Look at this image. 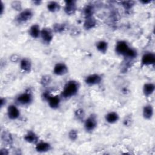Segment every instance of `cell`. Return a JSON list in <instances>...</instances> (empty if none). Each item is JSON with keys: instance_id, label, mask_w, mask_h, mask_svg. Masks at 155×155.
<instances>
[{"instance_id": "cell-20", "label": "cell", "mask_w": 155, "mask_h": 155, "mask_svg": "<svg viewBox=\"0 0 155 155\" xmlns=\"http://www.w3.org/2000/svg\"><path fill=\"white\" fill-rule=\"evenodd\" d=\"M119 115L117 113L111 111L105 116V120L109 124H114L119 120Z\"/></svg>"}, {"instance_id": "cell-5", "label": "cell", "mask_w": 155, "mask_h": 155, "mask_svg": "<svg viewBox=\"0 0 155 155\" xmlns=\"http://www.w3.org/2000/svg\"><path fill=\"white\" fill-rule=\"evenodd\" d=\"M97 126V120L95 116L91 114L85 121L84 127L87 131H93Z\"/></svg>"}, {"instance_id": "cell-23", "label": "cell", "mask_w": 155, "mask_h": 155, "mask_svg": "<svg viewBox=\"0 0 155 155\" xmlns=\"http://www.w3.org/2000/svg\"><path fill=\"white\" fill-rule=\"evenodd\" d=\"M93 13H94V8L91 5H87L84 8V14L85 15V18L92 16Z\"/></svg>"}, {"instance_id": "cell-19", "label": "cell", "mask_w": 155, "mask_h": 155, "mask_svg": "<svg viewBox=\"0 0 155 155\" xmlns=\"http://www.w3.org/2000/svg\"><path fill=\"white\" fill-rule=\"evenodd\" d=\"M96 24V20L92 16L85 18L84 23V27L86 30H90L93 28Z\"/></svg>"}, {"instance_id": "cell-17", "label": "cell", "mask_w": 155, "mask_h": 155, "mask_svg": "<svg viewBox=\"0 0 155 155\" xmlns=\"http://www.w3.org/2000/svg\"><path fill=\"white\" fill-rule=\"evenodd\" d=\"M143 116L145 119H151L153 116V108L151 105L144 106L142 111Z\"/></svg>"}, {"instance_id": "cell-30", "label": "cell", "mask_w": 155, "mask_h": 155, "mask_svg": "<svg viewBox=\"0 0 155 155\" xmlns=\"http://www.w3.org/2000/svg\"><path fill=\"white\" fill-rule=\"evenodd\" d=\"M75 116L78 117V119H83L84 116V111L82 109H78L75 111Z\"/></svg>"}, {"instance_id": "cell-33", "label": "cell", "mask_w": 155, "mask_h": 155, "mask_svg": "<svg viewBox=\"0 0 155 155\" xmlns=\"http://www.w3.org/2000/svg\"><path fill=\"white\" fill-rule=\"evenodd\" d=\"M151 1H141L142 3L143 4H147V3H148V2H150Z\"/></svg>"}, {"instance_id": "cell-14", "label": "cell", "mask_w": 155, "mask_h": 155, "mask_svg": "<svg viewBox=\"0 0 155 155\" xmlns=\"http://www.w3.org/2000/svg\"><path fill=\"white\" fill-rule=\"evenodd\" d=\"M35 149L39 153H45L51 149V145L48 142H40L36 143Z\"/></svg>"}, {"instance_id": "cell-22", "label": "cell", "mask_w": 155, "mask_h": 155, "mask_svg": "<svg viewBox=\"0 0 155 155\" xmlns=\"http://www.w3.org/2000/svg\"><path fill=\"white\" fill-rule=\"evenodd\" d=\"M97 50L102 53H105L108 49V43L104 41H100L96 44Z\"/></svg>"}, {"instance_id": "cell-9", "label": "cell", "mask_w": 155, "mask_h": 155, "mask_svg": "<svg viewBox=\"0 0 155 155\" xmlns=\"http://www.w3.org/2000/svg\"><path fill=\"white\" fill-rule=\"evenodd\" d=\"M68 72V68L64 63H58L53 68V73L57 76H62L67 74Z\"/></svg>"}, {"instance_id": "cell-25", "label": "cell", "mask_w": 155, "mask_h": 155, "mask_svg": "<svg viewBox=\"0 0 155 155\" xmlns=\"http://www.w3.org/2000/svg\"><path fill=\"white\" fill-rule=\"evenodd\" d=\"M65 29V25L64 24H55L53 26V30L56 33H61Z\"/></svg>"}, {"instance_id": "cell-18", "label": "cell", "mask_w": 155, "mask_h": 155, "mask_svg": "<svg viewBox=\"0 0 155 155\" xmlns=\"http://www.w3.org/2000/svg\"><path fill=\"white\" fill-rule=\"evenodd\" d=\"M155 86L153 83L145 84L143 87V93L147 97L151 96L154 91Z\"/></svg>"}, {"instance_id": "cell-28", "label": "cell", "mask_w": 155, "mask_h": 155, "mask_svg": "<svg viewBox=\"0 0 155 155\" xmlns=\"http://www.w3.org/2000/svg\"><path fill=\"white\" fill-rule=\"evenodd\" d=\"M12 7H13V9H15L16 10H21L22 8L21 3L20 1H13L12 3Z\"/></svg>"}, {"instance_id": "cell-10", "label": "cell", "mask_w": 155, "mask_h": 155, "mask_svg": "<svg viewBox=\"0 0 155 155\" xmlns=\"http://www.w3.org/2000/svg\"><path fill=\"white\" fill-rule=\"evenodd\" d=\"M101 81V77L97 74H93L87 76L85 82L88 85H95L99 84Z\"/></svg>"}, {"instance_id": "cell-11", "label": "cell", "mask_w": 155, "mask_h": 155, "mask_svg": "<svg viewBox=\"0 0 155 155\" xmlns=\"http://www.w3.org/2000/svg\"><path fill=\"white\" fill-rule=\"evenodd\" d=\"M8 117L12 120L18 119L20 116V112L17 107L15 105H10L7 108Z\"/></svg>"}, {"instance_id": "cell-2", "label": "cell", "mask_w": 155, "mask_h": 155, "mask_svg": "<svg viewBox=\"0 0 155 155\" xmlns=\"http://www.w3.org/2000/svg\"><path fill=\"white\" fill-rule=\"evenodd\" d=\"M33 99V96L30 93L25 92L19 94L16 99V103L20 105H27Z\"/></svg>"}, {"instance_id": "cell-8", "label": "cell", "mask_w": 155, "mask_h": 155, "mask_svg": "<svg viewBox=\"0 0 155 155\" xmlns=\"http://www.w3.org/2000/svg\"><path fill=\"white\" fill-rule=\"evenodd\" d=\"M64 7V11L68 15H73L77 9L76 3L75 1H66Z\"/></svg>"}, {"instance_id": "cell-29", "label": "cell", "mask_w": 155, "mask_h": 155, "mask_svg": "<svg viewBox=\"0 0 155 155\" xmlns=\"http://www.w3.org/2000/svg\"><path fill=\"white\" fill-rule=\"evenodd\" d=\"M122 5L125 9H130L133 5H134V2L131 1H123L122 2Z\"/></svg>"}, {"instance_id": "cell-24", "label": "cell", "mask_w": 155, "mask_h": 155, "mask_svg": "<svg viewBox=\"0 0 155 155\" xmlns=\"http://www.w3.org/2000/svg\"><path fill=\"white\" fill-rule=\"evenodd\" d=\"M124 56L129 59H134L137 56V52L133 48H130Z\"/></svg>"}, {"instance_id": "cell-12", "label": "cell", "mask_w": 155, "mask_h": 155, "mask_svg": "<svg viewBox=\"0 0 155 155\" xmlns=\"http://www.w3.org/2000/svg\"><path fill=\"white\" fill-rule=\"evenodd\" d=\"M24 140L30 143H36L38 141V136L32 131H28L24 137Z\"/></svg>"}, {"instance_id": "cell-3", "label": "cell", "mask_w": 155, "mask_h": 155, "mask_svg": "<svg viewBox=\"0 0 155 155\" xmlns=\"http://www.w3.org/2000/svg\"><path fill=\"white\" fill-rule=\"evenodd\" d=\"M33 13L31 9H25L21 11L16 17V21L19 22H25L30 20L33 17Z\"/></svg>"}, {"instance_id": "cell-34", "label": "cell", "mask_w": 155, "mask_h": 155, "mask_svg": "<svg viewBox=\"0 0 155 155\" xmlns=\"http://www.w3.org/2000/svg\"><path fill=\"white\" fill-rule=\"evenodd\" d=\"M1 7H1V13L2 14V12H3V4H2V2H1Z\"/></svg>"}, {"instance_id": "cell-21", "label": "cell", "mask_w": 155, "mask_h": 155, "mask_svg": "<svg viewBox=\"0 0 155 155\" xmlns=\"http://www.w3.org/2000/svg\"><path fill=\"white\" fill-rule=\"evenodd\" d=\"M60 4L56 1H50L47 4V10L51 12H56L60 9Z\"/></svg>"}, {"instance_id": "cell-1", "label": "cell", "mask_w": 155, "mask_h": 155, "mask_svg": "<svg viewBox=\"0 0 155 155\" xmlns=\"http://www.w3.org/2000/svg\"><path fill=\"white\" fill-rule=\"evenodd\" d=\"M79 85L75 81H70L64 86L61 93V96L64 98H68L75 96L78 92Z\"/></svg>"}, {"instance_id": "cell-31", "label": "cell", "mask_w": 155, "mask_h": 155, "mask_svg": "<svg viewBox=\"0 0 155 155\" xmlns=\"http://www.w3.org/2000/svg\"><path fill=\"white\" fill-rule=\"evenodd\" d=\"M2 138L4 140V141H5L6 142H8V143H10V142L12 141V138L10 135L7 133H4V134H2Z\"/></svg>"}, {"instance_id": "cell-26", "label": "cell", "mask_w": 155, "mask_h": 155, "mask_svg": "<svg viewBox=\"0 0 155 155\" xmlns=\"http://www.w3.org/2000/svg\"><path fill=\"white\" fill-rule=\"evenodd\" d=\"M51 81V77L50 76L46 75V76H44L41 80V84L43 85V86H46L48 84H50Z\"/></svg>"}, {"instance_id": "cell-16", "label": "cell", "mask_w": 155, "mask_h": 155, "mask_svg": "<svg viewBox=\"0 0 155 155\" xmlns=\"http://www.w3.org/2000/svg\"><path fill=\"white\" fill-rule=\"evenodd\" d=\"M21 69L24 72H30L31 68V63L27 58H23L20 62Z\"/></svg>"}, {"instance_id": "cell-7", "label": "cell", "mask_w": 155, "mask_h": 155, "mask_svg": "<svg viewBox=\"0 0 155 155\" xmlns=\"http://www.w3.org/2000/svg\"><path fill=\"white\" fill-rule=\"evenodd\" d=\"M42 41L45 44H49L52 41L53 35L50 29L48 28H42L41 31L40 35Z\"/></svg>"}, {"instance_id": "cell-6", "label": "cell", "mask_w": 155, "mask_h": 155, "mask_svg": "<svg viewBox=\"0 0 155 155\" xmlns=\"http://www.w3.org/2000/svg\"><path fill=\"white\" fill-rule=\"evenodd\" d=\"M129 48L130 47L125 41H120L117 42L116 45L115 51L117 54L124 56Z\"/></svg>"}, {"instance_id": "cell-32", "label": "cell", "mask_w": 155, "mask_h": 155, "mask_svg": "<svg viewBox=\"0 0 155 155\" xmlns=\"http://www.w3.org/2000/svg\"><path fill=\"white\" fill-rule=\"evenodd\" d=\"M5 101H6L5 99L2 98V97L1 99L0 104H1V107H3V105H4V104H5Z\"/></svg>"}, {"instance_id": "cell-4", "label": "cell", "mask_w": 155, "mask_h": 155, "mask_svg": "<svg viewBox=\"0 0 155 155\" xmlns=\"http://www.w3.org/2000/svg\"><path fill=\"white\" fill-rule=\"evenodd\" d=\"M154 63H155V55L153 53L148 52L143 54L141 59L142 66L151 65H154Z\"/></svg>"}, {"instance_id": "cell-27", "label": "cell", "mask_w": 155, "mask_h": 155, "mask_svg": "<svg viewBox=\"0 0 155 155\" xmlns=\"http://www.w3.org/2000/svg\"><path fill=\"white\" fill-rule=\"evenodd\" d=\"M78 131L75 130H71L68 133V137L71 140H75L78 138Z\"/></svg>"}, {"instance_id": "cell-15", "label": "cell", "mask_w": 155, "mask_h": 155, "mask_svg": "<svg viewBox=\"0 0 155 155\" xmlns=\"http://www.w3.org/2000/svg\"><path fill=\"white\" fill-rule=\"evenodd\" d=\"M41 30H40L39 25L33 24L30 27L28 33L33 38H38L41 35Z\"/></svg>"}, {"instance_id": "cell-13", "label": "cell", "mask_w": 155, "mask_h": 155, "mask_svg": "<svg viewBox=\"0 0 155 155\" xmlns=\"http://www.w3.org/2000/svg\"><path fill=\"white\" fill-rule=\"evenodd\" d=\"M47 101H48L49 106L53 109L58 108L59 106L60 98L58 96H50L47 99Z\"/></svg>"}]
</instances>
